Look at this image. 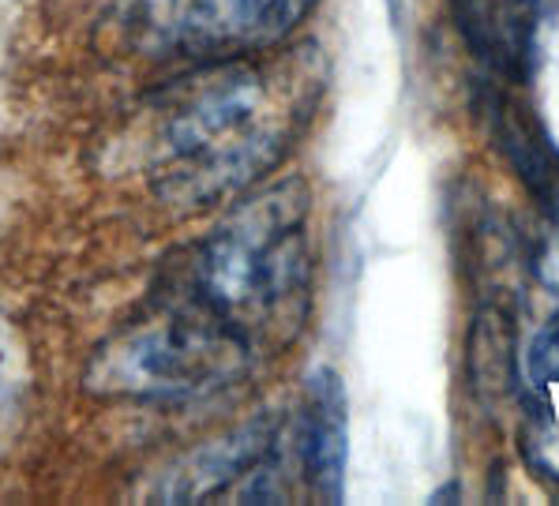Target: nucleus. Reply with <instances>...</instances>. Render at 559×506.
<instances>
[{
	"label": "nucleus",
	"instance_id": "obj_1",
	"mask_svg": "<svg viewBox=\"0 0 559 506\" xmlns=\"http://www.w3.org/2000/svg\"><path fill=\"white\" fill-rule=\"evenodd\" d=\"M271 53L206 60L162 94L154 180L162 200L180 207L234 200L294 150L323 83L308 53Z\"/></svg>",
	"mask_w": 559,
	"mask_h": 506
},
{
	"label": "nucleus",
	"instance_id": "obj_3",
	"mask_svg": "<svg viewBox=\"0 0 559 506\" xmlns=\"http://www.w3.org/2000/svg\"><path fill=\"white\" fill-rule=\"evenodd\" d=\"M255 364L245 338L169 293L147 323H132L94 353L87 390L124 401H195L234 387Z\"/></svg>",
	"mask_w": 559,
	"mask_h": 506
},
{
	"label": "nucleus",
	"instance_id": "obj_4",
	"mask_svg": "<svg viewBox=\"0 0 559 506\" xmlns=\"http://www.w3.org/2000/svg\"><path fill=\"white\" fill-rule=\"evenodd\" d=\"M316 0H124L120 27L147 57L234 60L271 53Z\"/></svg>",
	"mask_w": 559,
	"mask_h": 506
},
{
	"label": "nucleus",
	"instance_id": "obj_2",
	"mask_svg": "<svg viewBox=\"0 0 559 506\" xmlns=\"http://www.w3.org/2000/svg\"><path fill=\"white\" fill-rule=\"evenodd\" d=\"M308 289V188L282 180L240 200L188 255L174 297L214 315L260 357L305 327Z\"/></svg>",
	"mask_w": 559,
	"mask_h": 506
},
{
	"label": "nucleus",
	"instance_id": "obj_7",
	"mask_svg": "<svg viewBox=\"0 0 559 506\" xmlns=\"http://www.w3.org/2000/svg\"><path fill=\"white\" fill-rule=\"evenodd\" d=\"M526 372L537 387H556L559 390V312L537 334H533L530 353H526Z\"/></svg>",
	"mask_w": 559,
	"mask_h": 506
},
{
	"label": "nucleus",
	"instance_id": "obj_5",
	"mask_svg": "<svg viewBox=\"0 0 559 506\" xmlns=\"http://www.w3.org/2000/svg\"><path fill=\"white\" fill-rule=\"evenodd\" d=\"M346 458H349V406L338 372L320 368L308 380L300 406V466L308 484L326 503L346 495Z\"/></svg>",
	"mask_w": 559,
	"mask_h": 506
},
{
	"label": "nucleus",
	"instance_id": "obj_6",
	"mask_svg": "<svg viewBox=\"0 0 559 506\" xmlns=\"http://www.w3.org/2000/svg\"><path fill=\"white\" fill-rule=\"evenodd\" d=\"M271 447H274V424L271 420H252V424L237 427L234 435H226L218 443H206L203 450H195L192 458L180 461L177 473L166 477L158 495L169 503L211 499V495L226 492L234 480L260 469V461L271 454Z\"/></svg>",
	"mask_w": 559,
	"mask_h": 506
}]
</instances>
